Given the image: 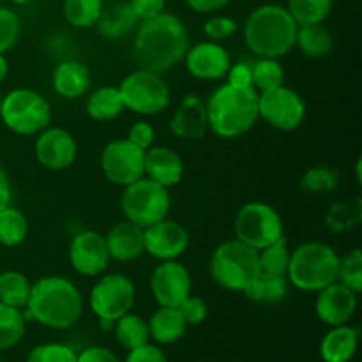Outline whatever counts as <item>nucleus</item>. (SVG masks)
Returning <instances> with one entry per match:
<instances>
[{
    "instance_id": "1",
    "label": "nucleus",
    "mask_w": 362,
    "mask_h": 362,
    "mask_svg": "<svg viewBox=\"0 0 362 362\" xmlns=\"http://www.w3.org/2000/svg\"><path fill=\"white\" fill-rule=\"evenodd\" d=\"M189 46V32L184 21L165 11L159 16L138 23L133 60L140 69L163 74L182 62Z\"/></svg>"
},
{
    "instance_id": "2",
    "label": "nucleus",
    "mask_w": 362,
    "mask_h": 362,
    "mask_svg": "<svg viewBox=\"0 0 362 362\" xmlns=\"http://www.w3.org/2000/svg\"><path fill=\"white\" fill-rule=\"evenodd\" d=\"M25 318L45 327L69 329L83 313V297L78 286L64 276H45L32 285Z\"/></svg>"
},
{
    "instance_id": "3",
    "label": "nucleus",
    "mask_w": 362,
    "mask_h": 362,
    "mask_svg": "<svg viewBox=\"0 0 362 362\" xmlns=\"http://www.w3.org/2000/svg\"><path fill=\"white\" fill-rule=\"evenodd\" d=\"M297 27L285 6L262 4L244 21V42L258 59H281L296 48Z\"/></svg>"
},
{
    "instance_id": "4",
    "label": "nucleus",
    "mask_w": 362,
    "mask_h": 362,
    "mask_svg": "<svg viewBox=\"0 0 362 362\" xmlns=\"http://www.w3.org/2000/svg\"><path fill=\"white\" fill-rule=\"evenodd\" d=\"M209 129L232 140L246 134L258 120V92L253 87L223 83L205 101Z\"/></svg>"
},
{
    "instance_id": "5",
    "label": "nucleus",
    "mask_w": 362,
    "mask_h": 362,
    "mask_svg": "<svg viewBox=\"0 0 362 362\" xmlns=\"http://www.w3.org/2000/svg\"><path fill=\"white\" fill-rule=\"evenodd\" d=\"M339 255L329 244L310 240L290 253L286 279L300 292H313L325 288L338 279Z\"/></svg>"
},
{
    "instance_id": "6",
    "label": "nucleus",
    "mask_w": 362,
    "mask_h": 362,
    "mask_svg": "<svg viewBox=\"0 0 362 362\" xmlns=\"http://www.w3.org/2000/svg\"><path fill=\"white\" fill-rule=\"evenodd\" d=\"M212 281L230 292H244L260 272L258 251L237 239L225 240L214 250L209 264Z\"/></svg>"
},
{
    "instance_id": "7",
    "label": "nucleus",
    "mask_w": 362,
    "mask_h": 362,
    "mask_svg": "<svg viewBox=\"0 0 362 362\" xmlns=\"http://www.w3.org/2000/svg\"><path fill=\"white\" fill-rule=\"evenodd\" d=\"M0 119L13 133L34 136L52 124V106L34 88H14L0 99Z\"/></svg>"
},
{
    "instance_id": "8",
    "label": "nucleus",
    "mask_w": 362,
    "mask_h": 362,
    "mask_svg": "<svg viewBox=\"0 0 362 362\" xmlns=\"http://www.w3.org/2000/svg\"><path fill=\"white\" fill-rule=\"evenodd\" d=\"M117 88L124 108L138 115H158L172 103V90L161 74L140 67L124 76Z\"/></svg>"
},
{
    "instance_id": "9",
    "label": "nucleus",
    "mask_w": 362,
    "mask_h": 362,
    "mask_svg": "<svg viewBox=\"0 0 362 362\" xmlns=\"http://www.w3.org/2000/svg\"><path fill=\"white\" fill-rule=\"evenodd\" d=\"M120 207L127 221L147 228L161 219L168 218L172 198L168 187L141 177L136 182L124 187Z\"/></svg>"
},
{
    "instance_id": "10",
    "label": "nucleus",
    "mask_w": 362,
    "mask_h": 362,
    "mask_svg": "<svg viewBox=\"0 0 362 362\" xmlns=\"http://www.w3.org/2000/svg\"><path fill=\"white\" fill-rule=\"evenodd\" d=\"M233 230H235L237 240L257 251L285 237L281 216L272 205L264 204V202L244 204L237 212Z\"/></svg>"
},
{
    "instance_id": "11",
    "label": "nucleus",
    "mask_w": 362,
    "mask_h": 362,
    "mask_svg": "<svg viewBox=\"0 0 362 362\" xmlns=\"http://www.w3.org/2000/svg\"><path fill=\"white\" fill-rule=\"evenodd\" d=\"M136 300V286L133 279L126 274L112 272L105 274L94 283L88 296V304L99 320H119L126 313H129L131 308Z\"/></svg>"
},
{
    "instance_id": "12",
    "label": "nucleus",
    "mask_w": 362,
    "mask_h": 362,
    "mask_svg": "<svg viewBox=\"0 0 362 362\" xmlns=\"http://www.w3.org/2000/svg\"><path fill=\"white\" fill-rule=\"evenodd\" d=\"M258 119L278 131H293L306 119V103L286 85L258 92Z\"/></svg>"
},
{
    "instance_id": "13",
    "label": "nucleus",
    "mask_w": 362,
    "mask_h": 362,
    "mask_svg": "<svg viewBox=\"0 0 362 362\" xmlns=\"http://www.w3.org/2000/svg\"><path fill=\"white\" fill-rule=\"evenodd\" d=\"M99 163L103 175L115 186L126 187L145 177V151L131 144L127 138L106 144Z\"/></svg>"
},
{
    "instance_id": "14",
    "label": "nucleus",
    "mask_w": 362,
    "mask_h": 362,
    "mask_svg": "<svg viewBox=\"0 0 362 362\" xmlns=\"http://www.w3.org/2000/svg\"><path fill=\"white\" fill-rule=\"evenodd\" d=\"M110 253L105 235L94 230L78 232L69 243V264L80 276L95 278L108 269Z\"/></svg>"
},
{
    "instance_id": "15",
    "label": "nucleus",
    "mask_w": 362,
    "mask_h": 362,
    "mask_svg": "<svg viewBox=\"0 0 362 362\" xmlns=\"http://www.w3.org/2000/svg\"><path fill=\"white\" fill-rule=\"evenodd\" d=\"M35 158L42 168L62 172L74 165L78 158V144L73 134L64 127L48 126L37 134L34 145Z\"/></svg>"
},
{
    "instance_id": "16",
    "label": "nucleus",
    "mask_w": 362,
    "mask_h": 362,
    "mask_svg": "<svg viewBox=\"0 0 362 362\" xmlns=\"http://www.w3.org/2000/svg\"><path fill=\"white\" fill-rule=\"evenodd\" d=\"M191 274L186 265L177 260H165L152 271L151 292L159 306L179 308L191 296Z\"/></svg>"
},
{
    "instance_id": "17",
    "label": "nucleus",
    "mask_w": 362,
    "mask_h": 362,
    "mask_svg": "<svg viewBox=\"0 0 362 362\" xmlns=\"http://www.w3.org/2000/svg\"><path fill=\"white\" fill-rule=\"evenodd\" d=\"M187 73L197 80L216 81L226 78L232 59L230 53L221 42L216 41H202L189 46L184 55Z\"/></svg>"
},
{
    "instance_id": "18",
    "label": "nucleus",
    "mask_w": 362,
    "mask_h": 362,
    "mask_svg": "<svg viewBox=\"0 0 362 362\" xmlns=\"http://www.w3.org/2000/svg\"><path fill=\"white\" fill-rule=\"evenodd\" d=\"M145 253L158 260H177L189 247V233L173 219H161L144 228Z\"/></svg>"
},
{
    "instance_id": "19",
    "label": "nucleus",
    "mask_w": 362,
    "mask_h": 362,
    "mask_svg": "<svg viewBox=\"0 0 362 362\" xmlns=\"http://www.w3.org/2000/svg\"><path fill=\"white\" fill-rule=\"evenodd\" d=\"M356 310L357 293L339 281L331 283L317 292V299H315L317 317L331 327L349 324Z\"/></svg>"
},
{
    "instance_id": "20",
    "label": "nucleus",
    "mask_w": 362,
    "mask_h": 362,
    "mask_svg": "<svg viewBox=\"0 0 362 362\" xmlns=\"http://www.w3.org/2000/svg\"><path fill=\"white\" fill-rule=\"evenodd\" d=\"M170 131L180 140H202L209 131L207 108L204 99L194 94H187L170 119Z\"/></svg>"
},
{
    "instance_id": "21",
    "label": "nucleus",
    "mask_w": 362,
    "mask_h": 362,
    "mask_svg": "<svg viewBox=\"0 0 362 362\" xmlns=\"http://www.w3.org/2000/svg\"><path fill=\"white\" fill-rule=\"evenodd\" d=\"M145 177L165 187L177 186L182 180V158L173 148L165 145H152L145 151Z\"/></svg>"
},
{
    "instance_id": "22",
    "label": "nucleus",
    "mask_w": 362,
    "mask_h": 362,
    "mask_svg": "<svg viewBox=\"0 0 362 362\" xmlns=\"http://www.w3.org/2000/svg\"><path fill=\"white\" fill-rule=\"evenodd\" d=\"M106 247L112 260L129 264L145 253L144 228L131 221H120L105 235Z\"/></svg>"
},
{
    "instance_id": "23",
    "label": "nucleus",
    "mask_w": 362,
    "mask_h": 362,
    "mask_svg": "<svg viewBox=\"0 0 362 362\" xmlns=\"http://www.w3.org/2000/svg\"><path fill=\"white\" fill-rule=\"evenodd\" d=\"M90 69L80 60H62L52 73L53 90L64 99H78L90 88Z\"/></svg>"
},
{
    "instance_id": "24",
    "label": "nucleus",
    "mask_w": 362,
    "mask_h": 362,
    "mask_svg": "<svg viewBox=\"0 0 362 362\" xmlns=\"http://www.w3.org/2000/svg\"><path fill=\"white\" fill-rule=\"evenodd\" d=\"M138 23H140V20L133 13L129 2L127 0H115L108 6L105 4L95 27L105 39L117 41V39L126 37L131 30L138 27Z\"/></svg>"
},
{
    "instance_id": "25",
    "label": "nucleus",
    "mask_w": 362,
    "mask_h": 362,
    "mask_svg": "<svg viewBox=\"0 0 362 362\" xmlns=\"http://www.w3.org/2000/svg\"><path fill=\"white\" fill-rule=\"evenodd\" d=\"M359 331L350 325H336L320 343L322 359L325 362H350L357 350Z\"/></svg>"
},
{
    "instance_id": "26",
    "label": "nucleus",
    "mask_w": 362,
    "mask_h": 362,
    "mask_svg": "<svg viewBox=\"0 0 362 362\" xmlns=\"http://www.w3.org/2000/svg\"><path fill=\"white\" fill-rule=\"evenodd\" d=\"M147 324L151 338L161 345H172V343L179 341L186 334L187 329V324L179 308L170 306H159V310L152 313Z\"/></svg>"
},
{
    "instance_id": "27",
    "label": "nucleus",
    "mask_w": 362,
    "mask_h": 362,
    "mask_svg": "<svg viewBox=\"0 0 362 362\" xmlns=\"http://www.w3.org/2000/svg\"><path fill=\"white\" fill-rule=\"evenodd\" d=\"M124 110L126 108L120 99L119 88L112 87V85H105V87L92 90L85 101V112L92 120H98V122H108V120L117 119Z\"/></svg>"
},
{
    "instance_id": "28",
    "label": "nucleus",
    "mask_w": 362,
    "mask_h": 362,
    "mask_svg": "<svg viewBox=\"0 0 362 362\" xmlns=\"http://www.w3.org/2000/svg\"><path fill=\"white\" fill-rule=\"evenodd\" d=\"M296 46L310 59H324L334 48V37L324 23L299 25L296 34Z\"/></svg>"
},
{
    "instance_id": "29",
    "label": "nucleus",
    "mask_w": 362,
    "mask_h": 362,
    "mask_svg": "<svg viewBox=\"0 0 362 362\" xmlns=\"http://www.w3.org/2000/svg\"><path fill=\"white\" fill-rule=\"evenodd\" d=\"M288 279L286 276H274L258 272L253 281L244 288V296L253 303L278 304L288 293Z\"/></svg>"
},
{
    "instance_id": "30",
    "label": "nucleus",
    "mask_w": 362,
    "mask_h": 362,
    "mask_svg": "<svg viewBox=\"0 0 362 362\" xmlns=\"http://www.w3.org/2000/svg\"><path fill=\"white\" fill-rule=\"evenodd\" d=\"M362 221V200L361 197L339 200L331 205L325 214V226L332 233H345L357 228Z\"/></svg>"
},
{
    "instance_id": "31",
    "label": "nucleus",
    "mask_w": 362,
    "mask_h": 362,
    "mask_svg": "<svg viewBox=\"0 0 362 362\" xmlns=\"http://www.w3.org/2000/svg\"><path fill=\"white\" fill-rule=\"evenodd\" d=\"M113 332H115L117 341H119L120 346L126 349L127 352L147 345L148 339H151L147 320H144V318L138 317V315H133L131 311L124 315V317H120L119 320H115Z\"/></svg>"
},
{
    "instance_id": "32",
    "label": "nucleus",
    "mask_w": 362,
    "mask_h": 362,
    "mask_svg": "<svg viewBox=\"0 0 362 362\" xmlns=\"http://www.w3.org/2000/svg\"><path fill=\"white\" fill-rule=\"evenodd\" d=\"M28 235V221L20 209L9 207L0 211V246L16 247Z\"/></svg>"
},
{
    "instance_id": "33",
    "label": "nucleus",
    "mask_w": 362,
    "mask_h": 362,
    "mask_svg": "<svg viewBox=\"0 0 362 362\" xmlns=\"http://www.w3.org/2000/svg\"><path fill=\"white\" fill-rule=\"evenodd\" d=\"M32 283L20 271H6L0 274V303L13 308L27 306Z\"/></svg>"
},
{
    "instance_id": "34",
    "label": "nucleus",
    "mask_w": 362,
    "mask_h": 362,
    "mask_svg": "<svg viewBox=\"0 0 362 362\" xmlns=\"http://www.w3.org/2000/svg\"><path fill=\"white\" fill-rule=\"evenodd\" d=\"M105 0H64V18L74 28H90L98 23Z\"/></svg>"
},
{
    "instance_id": "35",
    "label": "nucleus",
    "mask_w": 362,
    "mask_h": 362,
    "mask_svg": "<svg viewBox=\"0 0 362 362\" xmlns=\"http://www.w3.org/2000/svg\"><path fill=\"white\" fill-rule=\"evenodd\" d=\"M27 318L20 308L0 303V350L13 349L25 334Z\"/></svg>"
},
{
    "instance_id": "36",
    "label": "nucleus",
    "mask_w": 362,
    "mask_h": 362,
    "mask_svg": "<svg viewBox=\"0 0 362 362\" xmlns=\"http://www.w3.org/2000/svg\"><path fill=\"white\" fill-rule=\"evenodd\" d=\"M285 7L297 25L324 23L334 7V0H286Z\"/></svg>"
},
{
    "instance_id": "37",
    "label": "nucleus",
    "mask_w": 362,
    "mask_h": 362,
    "mask_svg": "<svg viewBox=\"0 0 362 362\" xmlns=\"http://www.w3.org/2000/svg\"><path fill=\"white\" fill-rule=\"evenodd\" d=\"M251 85L257 92L285 85V69L278 59H258L251 64Z\"/></svg>"
},
{
    "instance_id": "38",
    "label": "nucleus",
    "mask_w": 362,
    "mask_h": 362,
    "mask_svg": "<svg viewBox=\"0 0 362 362\" xmlns=\"http://www.w3.org/2000/svg\"><path fill=\"white\" fill-rule=\"evenodd\" d=\"M290 253L292 251L286 246L285 237L269 244V246L262 247L258 251V267H260V272L274 276H286L290 264Z\"/></svg>"
},
{
    "instance_id": "39",
    "label": "nucleus",
    "mask_w": 362,
    "mask_h": 362,
    "mask_svg": "<svg viewBox=\"0 0 362 362\" xmlns=\"http://www.w3.org/2000/svg\"><path fill=\"white\" fill-rule=\"evenodd\" d=\"M299 184L308 193H331L338 187L339 173L329 166H313L300 177Z\"/></svg>"
},
{
    "instance_id": "40",
    "label": "nucleus",
    "mask_w": 362,
    "mask_h": 362,
    "mask_svg": "<svg viewBox=\"0 0 362 362\" xmlns=\"http://www.w3.org/2000/svg\"><path fill=\"white\" fill-rule=\"evenodd\" d=\"M336 281L349 286L352 292H362V251L359 247H356L349 255L339 258L338 279Z\"/></svg>"
},
{
    "instance_id": "41",
    "label": "nucleus",
    "mask_w": 362,
    "mask_h": 362,
    "mask_svg": "<svg viewBox=\"0 0 362 362\" xmlns=\"http://www.w3.org/2000/svg\"><path fill=\"white\" fill-rule=\"evenodd\" d=\"M20 16L9 7L0 6V53L9 52L20 39Z\"/></svg>"
},
{
    "instance_id": "42",
    "label": "nucleus",
    "mask_w": 362,
    "mask_h": 362,
    "mask_svg": "<svg viewBox=\"0 0 362 362\" xmlns=\"http://www.w3.org/2000/svg\"><path fill=\"white\" fill-rule=\"evenodd\" d=\"M27 362H76V354L66 345L46 343L32 349Z\"/></svg>"
},
{
    "instance_id": "43",
    "label": "nucleus",
    "mask_w": 362,
    "mask_h": 362,
    "mask_svg": "<svg viewBox=\"0 0 362 362\" xmlns=\"http://www.w3.org/2000/svg\"><path fill=\"white\" fill-rule=\"evenodd\" d=\"M239 28V23L232 16H212L202 25V30L207 35L209 41L221 42L223 39L232 37Z\"/></svg>"
},
{
    "instance_id": "44",
    "label": "nucleus",
    "mask_w": 362,
    "mask_h": 362,
    "mask_svg": "<svg viewBox=\"0 0 362 362\" xmlns=\"http://www.w3.org/2000/svg\"><path fill=\"white\" fill-rule=\"evenodd\" d=\"M187 325H200L207 318V303L202 297L187 296L179 306Z\"/></svg>"
},
{
    "instance_id": "45",
    "label": "nucleus",
    "mask_w": 362,
    "mask_h": 362,
    "mask_svg": "<svg viewBox=\"0 0 362 362\" xmlns=\"http://www.w3.org/2000/svg\"><path fill=\"white\" fill-rule=\"evenodd\" d=\"M127 140L136 145V147H140L141 151H147L154 145L156 131L147 120H138L127 131Z\"/></svg>"
},
{
    "instance_id": "46",
    "label": "nucleus",
    "mask_w": 362,
    "mask_h": 362,
    "mask_svg": "<svg viewBox=\"0 0 362 362\" xmlns=\"http://www.w3.org/2000/svg\"><path fill=\"white\" fill-rule=\"evenodd\" d=\"M127 2L140 21L159 16L161 13H165L166 7V0H127Z\"/></svg>"
},
{
    "instance_id": "47",
    "label": "nucleus",
    "mask_w": 362,
    "mask_h": 362,
    "mask_svg": "<svg viewBox=\"0 0 362 362\" xmlns=\"http://www.w3.org/2000/svg\"><path fill=\"white\" fill-rule=\"evenodd\" d=\"M126 362H168V361H166L165 352H163L159 346L147 343V345L140 346V349L129 350V356H127Z\"/></svg>"
},
{
    "instance_id": "48",
    "label": "nucleus",
    "mask_w": 362,
    "mask_h": 362,
    "mask_svg": "<svg viewBox=\"0 0 362 362\" xmlns=\"http://www.w3.org/2000/svg\"><path fill=\"white\" fill-rule=\"evenodd\" d=\"M226 78H228V83L237 85V87H253V85H251V64H232L228 73H226Z\"/></svg>"
},
{
    "instance_id": "49",
    "label": "nucleus",
    "mask_w": 362,
    "mask_h": 362,
    "mask_svg": "<svg viewBox=\"0 0 362 362\" xmlns=\"http://www.w3.org/2000/svg\"><path fill=\"white\" fill-rule=\"evenodd\" d=\"M76 362H120V359L105 346H90L76 356Z\"/></svg>"
},
{
    "instance_id": "50",
    "label": "nucleus",
    "mask_w": 362,
    "mask_h": 362,
    "mask_svg": "<svg viewBox=\"0 0 362 362\" xmlns=\"http://www.w3.org/2000/svg\"><path fill=\"white\" fill-rule=\"evenodd\" d=\"M232 0H186V6L198 14H212L226 7Z\"/></svg>"
},
{
    "instance_id": "51",
    "label": "nucleus",
    "mask_w": 362,
    "mask_h": 362,
    "mask_svg": "<svg viewBox=\"0 0 362 362\" xmlns=\"http://www.w3.org/2000/svg\"><path fill=\"white\" fill-rule=\"evenodd\" d=\"M11 202H13V187H11V180L6 168L0 165V211L9 207Z\"/></svg>"
},
{
    "instance_id": "52",
    "label": "nucleus",
    "mask_w": 362,
    "mask_h": 362,
    "mask_svg": "<svg viewBox=\"0 0 362 362\" xmlns=\"http://www.w3.org/2000/svg\"><path fill=\"white\" fill-rule=\"evenodd\" d=\"M7 73H9V62H7V59L4 53H0V83L6 80Z\"/></svg>"
},
{
    "instance_id": "53",
    "label": "nucleus",
    "mask_w": 362,
    "mask_h": 362,
    "mask_svg": "<svg viewBox=\"0 0 362 362\" xmlns=\"http://www.w3.org/2000/svg\"><path fill=\"white\" fill-rule=\"evenodd\" d=\"M361 166H362V159H357V163H356V172H357V182H362L361 180Z\"/></svg>"
},
{
    "instance_id": "54",
    "label": "nucleus",
    "mask_w": 362,
    "mask_h": 362,
    "mask_svg": "<svg viewBox=\"0 0 362 362\" xmlns=\"http://www.w3.org/2000/svg\"><path fill=\"white\" fill-rule=\"evenodd\" d=\"M11 4H16V6H27V4L35 2V0H9Z\"/></svg>"
},
{
    "instance_id": "55",
    "label": "nucleus",
    "mask_w": 362,
    "mask_h": 362,
    "mask_svg": "<svg viewBox=\"0 0 362 362\" xmlns=\"http://www.w3.org/2000/svg\"><path fill=\"white\" fill-rule=\"evenodd\" d=\"M0 4H2V0H0Z\"/></svg>"
}]
</instances>
